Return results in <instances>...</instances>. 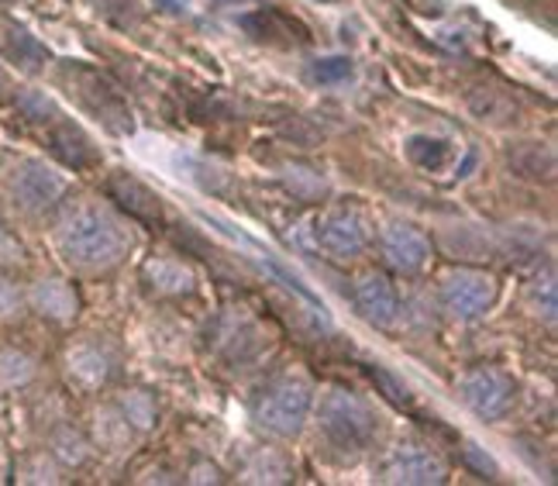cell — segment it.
<instances>
[{
    "instance_id": "cell-23",
    "label": "cell",
    "mask_w": 558,
    "mask_h": 486,
    "mask_svg": "<svg viewBox=\"0 0 558 486\" xmlns=\"http://www.w3.org/2000/svg\"><path fill=\"white\" fill-rule=\"evenodd\" d=\"M21 259H25V248H21V242L14 239V231L8 228V221L0 218V269L17 266Z\"/></svg>"
},
{
    "instance_id": "cell-6",
    "label": "cell",
    "mask_w": 558,
    "mask_h": 486,
    "mask_svg": "<svg viewBox=\"0 0 558 486\" xmlns=\"http://www.w3.org/2000/svg\"><path fill=\"white\" fill-rule=\"evenodd\" d=\"M314 235H317V245L325 248L331 259H355L373 242L366 218H362L359 210H352V207L328 210V215L317 221Z\"/></svg>"
},
{
    "instance_id": "cell-12",
    "label": "cell",
    "mask_w": 558,
    "mask_h": 486,
    "mask_svg": "<svg viewBox=\"0 0 558 486\" xmlns=\"http://www.w3.org/2000/svg\"><path fill=\"white\" fill-rule=\"evenodd\" d=\"M107 194L111 201H118L121 210H128V218H135L142 224H159L162 221V204L148 186H142L132 177H114L107 183Z\"/></svg>"
},
{
    "instance_id": "cell-10",
    "label": "cell",
    "mask_w": 558,
    "mask_h": 486,
    "mask_svg": "<svg viewBox=\"0 0 558 486\" xmlns=\"http://www.w3.org/2000/svg\"><path fill=\"white\" fill-rule=\"evenodd\" d=\"M355 307L366 321H373L376 328H390L400 318V297L397 287L383 277V272H366L355 283Z\"/></svg>"
},
{
    "instance_id": "cell-19",
    "label": "cell",
    "mask_w": 558,
    "mask_h": 486,
    "mask_svg": "<svg viewBox=\"0 0 558 486\" xmlns=\"http://www.w3.org/2000/svg\"><path fill=\"white\" fill-rule=\"evenodd\" d=\"M121 414L128 425H135V428H148L156 421V404H153V397H148L145 390H135V393H128L121 400Z\"/></svg>"
},
{
    "instance_id": "cell-22",
    "label": "cell",
    "mask_w": 558,
    "mask_h": 486,
    "mask_svg": "<svg viewBox=\"0 0 558 486\" xmlns=\"http://www.w3.org/2000/svg\"><path fill=\"white\" fill-rule=\"evenodd\" d=\"M366 373H369V379H373V384H376V387L383 390V397H390L393 404H400V408H407V404H411V390H407L403 384H397V379H393L390 373H386V369H379V366L373 369V366H369Z\"/></svg>"
},
{
    "instance_id": "cell-20",
    "label": "cell",
    "mask_w": 558,
    "mask_h": 486,
    "mask_svg": "<svg viewBox=\"0 0 558 486\" xmlns=\"http://www.w3.org/2000/svg\"><path fill=\"white\" fill-rule=\"evenodd\" d=\"M25 307H28L25 290H21L17 280H11L8 272H0V321H14Z\"/></svg>"
},
{
    "instance_id": "cell-4",
    "label": "cell",
    "mask_w": 558,
    "mask_h": 486,
    "mask_svg": "<svg viewBox=\"0 0 558 486\" xmlns=\"http://www.w3.org/2000/svg\"><path fill=\"white\" fill-rule=\"evenodd\" d=\"M497 301V280L480 269H459L441 280V307L459 321L483 318Z\"/></svg>"
},
{
    "instance_id": "cell-25",
    "label": "cell",
    "mask_w": 558,
    "mask_h": 486,
    "mask_svg": "<svg viewBox=\"0 0 558 486\" xmlns=\"http://www.w3.org/2000/svg\"><path fill=\"white\" fill-rule=\"evenodd\" d=\"M207 479H210V483H221V473L214 470V466H210V470H207V466L193 470V483H207Z\"/></svg>"
},
{
    "instance_id": "cell-5",
    "label": "cell",
    "mask_w": 558,
    "mask_h": 486,
    "mask_svg": "<svg viewBox=\"0 0 558 486\" xmlns=\"http://www.w3.org/2000/svg\"><path fill=\"white\" fill-rule=\"evenodd\" d=\"M459 397L486 421L504 417L513 404V379L497 366H476L459 376Z\"/></svg>"
},
{
    "instance_id": "cell-8",
    "label": "cell",
    "mask_w": 558,
    "mask_h": 486,
    "mask_svg": "<svg viewBox=\"0 0 558 486\" xmlns=\"http://www.w3.org/2000/svg\"><path fill=\"white\" fill-rule=\"evenodd\" d=\"M379 245H383L386 263L400 272H421L427 259H432V242H427L417 228L400 224V221H390L379 231Z\"/></svg>"
},
{
    "instance_id": "cell-24",
    "label": "cell",
    "mask_w": 558,
    "mask_h": 486,
    "mask_svg": "<svg viewBox=\"0 0 558 486\" xmlns=\"http://www.w3.org/2000/svg\"><path fill=\"white\" fill-rule=\"evenodd\" d=\"M269 455H272V452H263L259 459L252 462V466H248V479H255V483H263V479H266V483H283V479L290 476V466H276V470H272V466H269Z\"/></svg>"
},
{
    "instance_id": "cell-11",
    "label": "cell",
    "mask_w": 558,
    "mask_h": 486,
    "mask_svg": "<svg viewBox=\"0 0 558 486\" xmlns=\"http://www.w3.org/2000/svg\"><path fill=\"white\" fill-rule=\"evenodd\" d=\"M25 301L35 314H41V318H49V321H59V325L73 321L80 311V297H76L73 283L59 280V277L35 280L32 290H25Z\"/></svg>"
},
{
    "instance_id": "cell-15",
    "label": "cell",
    "mask_w": 558,
    "mask_h": 486,
    "mask_svg": "<svg viewBox=\"0 0 558 486\" xmlns=\"http://www.w3.org/2000/svg\"><path fill=\"white\" fill-rule=\"evenodd\" d=\"M38 373V363L17 345H4L0 349V387L4 390H21L28 387Z\"/></svg>"
},
{
    "instance_id": "cell-9",
    "label": "cell",
    "mask_w": 558,
    "mask_h": 486,
    "mask_svg": "<svg viewBox=\"0 0 558 486\" xmlns=\"http://www.w3.org/2000/svg\"><path fill=\"white\" fill-rule=\"evenodd\" d=\"M445 462L417 446H400L386 455L383 462V479L386 483H441L445 479Z\"/></svg>"
},
{
    "instance_id": "cell-2",
    "label": "cell",
    "mask_w": 558,
    "mask_h": 486,
    "mask_svg": "<svg viewBox=\"0 0 558 486\" xmlns=\"http://www.w3.org/2000/svg\"><path fill=\"white\" fill-rule=\"evenodd\" d=\"M320 438L341 455H359L376 441V414L349 390H328L317 414Z\"/></svg>"
},
{
    "instance_id": "cell-14",
    "label": "cell",
    "mask_w": 558,
    "mask_h": 486,
    "mask_svg": "<svg viewBox=\"0 0 558 486\" xmlns=\"http://www.w3.org/2000/svg\"><path fill=\"white\" fill-rule=\"evenodd\" d=\"M142 277H145V283L153 287L156 293H169V297L193 290V272L183 263H177V259H153V263H145Z\"/></svg>"
},
{
    "instance_id": "cell-1",
    "label": "cell",
    "mask_w": 558,
    "mask_h": 486,
    "mask_svg": "<svg viewBox=\"0 0 558 486\" xmlns=\"http://www.w3.org/2000/svg\"><path fill=\"white\" fill-rule=\"evenodd\" d=\"M56 245L62 256H66V263L76 269H107L121 263V256L132 242H128L124 228L118 224L111 210L83 201L59 218Z\"/></svg>"
},
{
    "instance_id": "cell-3",
    "label": "cell",
    "mask_w": 558,
    "mask_h": 486,
    "mask_svg": "<svg viewBox=\"0 0 558 486\" xmlns=\"http://www.w3.org/2000/svg\"><path fill=\"white\" fill-rule=\"evenodd\" d=\"M311 384L300 376H279L263 390V397L255 400V421L279 435V438H293L304 428V421L311 414Z\"/></svg>"
},
{
    "instance_id": "cell-17",
    "label": "cell",
    "mask_w": 558,
    "mask_h": 486,
    "mask_svg": "<svg viewBox=\"0 0 558 486\" xmlns=\"http://www.w3.org/2000/svg\"><path fill=\"white\" fill-rule=\"evenodd\" d=\"M59 476H62V470L52 452H35L28 459H21V466H17L21 483H59Z\"/></svg>"
},
{
    "instance_id": "cell-16",
    "label": "cell",
    "mask_w": 558,
    "mask_h": 486,
    "mask_svg": "<svg viewBox=\"0 0 558 486\" xmlns=\"http://www.w3.org/2000/svg\"><path fill=\"white\" fill-rule=\"evenodd\" d=\"M49 452L56 455V462H62V466H83V462L90 459L87 438L73 428H56L52 441H49Z\"/></svg>"
},
{
    "instance_id": "cell-18",
    "label": "cell",
    "mask_w": 558,
    "mask_h": 486,
    "mask_svg": "<svg viewBox=\"0 0 558 486\" xmlns=\"http://www.w3.org/2000/svg\"><path fill=\"white\" fill-rule=\"evenodd\" d=\"M448 142L441 138H427V135H414L411 142H407V156H411V162H417L421 169H438L445 159H448Z\"/></svg>"
},
{
    "instance_id": "cell-13",
    "label": "cell",
    "mask_w": 558,
    "mask_h": 486,
    "mask_svg": "<svg viewBox=\"0 0 558 486\" xmlns=\"http://www.w3.org/2000/svg\"><path fill=\"white\" fill-rule=\"evenodd\" d=\"M66 369L80 387H100L111 376V359L97 342H76L66 352Z\"/></svg>"
},
{
    "instance_id": "cell-21",
    "label": "cell",
    "mask_w": 558,
    "mask_h": 486,
    "mask_svg": "<svg viewBox=\"0 0 558 486\" xmlns=\"http://www.w3.org/2000/svg\"><path fill=\"white\" fill-rule=\"evenodd\" d=\"M349 76H352V59H345V56H331V59L314 62V80H320V83H341Z\"/></svg>"
},
{
    "instance_id": "cell-7",
    "label": "cell",
    "mask_w": 558,
    "mask_h": 486,
    "mask_svg": "<svg viewBox=\"0 0 558 486\" xmlns=\"http://www.w3.org/2000/svg\"><path fill=\"white\" fill-rule=\"evenodd\" d=\"M62 190H66L62 177L52 173L46 162H35V159H25L11 177V194H14L17 207L32 210V215L56 207L59 197H62Z\"/></svg>"
}]
</instances>
